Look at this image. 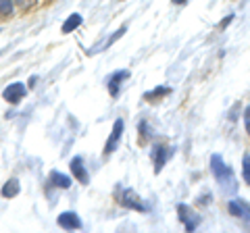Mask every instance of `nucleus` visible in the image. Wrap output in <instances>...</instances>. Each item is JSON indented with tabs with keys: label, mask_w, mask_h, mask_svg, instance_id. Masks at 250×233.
I'll use <instances>...</instances> for the list:
<instances>
[{
	"label": "nucleus",
	"mask_w": 250,
	"mask_h": 233,
	"mask_svg": "<svg viewBox=\"0 0 250 233\" xmlns=\"http://www.w3.org/2000/svg\"><path fill=\"white\" fill-rule=\"evenodd\" d=\"M210 171H213V175L219 179V183L223 185V190H236V181H233L231 169L225 165L219 154H213V156H210Z\"/></svg>",
	"instance_id": "1"
},
{
	"label": "nucleus",
	"mask_w": 250,
	"mask_h": 233,
	"mask_svg": "<svg viewBox=\"0 0 250 233\" xmlns=\"http://www.w3.org/2000/svg\"><path fill=\"white\" fill-rule=\"evenodd\" d=\"M27 94V88H25V83H21V81H15L11 85H6L4 92H2V98L6 100L9 104H19L23 98H25Z\"/></svg>",
	"instance_id": "2"
},
{
	"label": "nucleus",
	"mask_w": 250,
	"mask_h": 233,
	"mask_svg": "<svg viewBox=\"0 0 250 233\" xmlns=\"http://www.w3.org/2000/svg\"><path fill=\"white\" fill-rule=\"evenodd\" d=\"M123 127H125L123 119H117V121L113 123V131H111V136H108L106 144H104V154H106V156L117 150V146H119V139H121V136H123Z\"/></svg>",
	"instance_id": "3"
},
{
	"label": "nucleus",
	"mask_w": 250,
	"mask_h": 233,
	"mask_svg": "<svg viewBox=\"0 0 250 233\" xmlns=\"http://www.w3.org/2000/svg\"><path fill=\"white\" fill-rule=\"evenodd\" d=\"M69 167H71V173L75 177V181H80V183H90V173H88V169H85L83 165V160L80 156H75L71 158V162H69Z\"/></svg>",
	"instance_id": "4"
},
{
	"label": "nucleus",
	"mask_w": 250,
	"mask_h": 233,
	"mask_svg": "<svg viewBox=\"0 0 250 233\" xmlns=\"http://www.w3.org/2000/svg\"><path fill=\"white\" fill-rule=\"evenodd\" d=\"M121 204H123L125 208H131V211H146V206H144L142 198H140L134 190H125V192H123Z\"/></svg>",
	"instance_id": "5"
},
{
	"label": "nucleus",
	"mask_w": 250,
	"mask_h": 233,
	"mask_svg": "<svg viewBox=\"0 0 250 233\" xmlns=\"http://www.w3.org/2000/svg\"><path fill=\"white\" fill-rule=\"evenodd\" d=\"M57 223H59V227L69 229V231H73V229H82V221H80V216H77L75 213H71V211L61 213V214H59V219H57Z\"/></svg>",
	"instance_id": "6"
},
{
	"label": "nucleus",
	"mask_w": 250,
	"mask_h": 233,
	"mask_svg": "<svg viewBox=\"0 0 250 233\" xmlns=\"http://www.w3.org/2000/svg\"><path fill=\"white\" fill-rule=\"evenodd\" d=\"M229 213L233 216H238V219L246 221V225L250 227V204H246V202H240V200H231L229 202Z\"/></svg>",
	"instance_id": "7"
},
{
	"label": "nucleus",
	"mask_w": 250,
	"mask_h": 233,
	"mask_svg": "<svg viewBox=\"0 0 250 233\" xmlns=\"http://www.w3.org/2000/svg\"><path fill=\"white\" fill-rule=\"evenodd\" d=\"M179 219L184 221V225H186V229L188 231H194L198 227V223H200V216H194V213L190 211L188 206H184V204H179Z\"/></svg>",
	"instance_id": "8"
},
{
	"label": "nucleus",
	"mask_w": 250,
	"mask_h": 233,
	"mask_svg": "<svg viewBox=\"0 0 250 233\" xmlns=\"http://www.w3.org/2000/svg\"><path fill=\"white\" fill-rule=\"evenodd\" d=\"M127 77H129V71H117V73H113V75L106 79V85H108V90H111L113 96L119 94V85H121L125 79H127Z\"/></svg>",
	"instance_id": "9"
},
{
	"label": "nucleus",
	"mask_w": 250,
	"mask_h": 233,
	"mask_svg": "<svg viewBox=\"0 0 250 233\" xmlns=\"http://www.w3.org/2000/svg\"><path fill=\"white\" fill-rule=\"evenodd\" d=\"M169 150H167V146H156V152H154V173L159 175L163 167H165V162L169 158Z\"/></svg>",
	"instance_id": "10"
},
{
	"label": "nucleus",
	"mask_w": 250,
	"mask_h": 233,
	"mask_svg": "<svg viewBox=\"0 0 250 233\" xmlns=\"http://www.w3.org/2000/svg\"><path fill=\"white\" fill-rule=\"evenodd\" d=\"M19 192H21V185H19V179H15V177H11V179L2 185V190H0L2 198H6V200L19 196Z\"/></svg>",
	"instance_id": "11"
},
{
	"label": "nucleus",
	"mask_w": 250,
	"mask_h": 233,
	"mask_svg": "<svg viewBox=\"0 0 250 233\" xmlns=\"http://www.w3.org/2000/svg\"><path fill=\"white\" fill-rule=\"evenodd\" d=\"M83 23V17L80 13H73V15H69V17L65 19V23H62V27H61V32L62 34H71V32H75L77 27H80Z\"/></svg>",
	"instance_id": "12"
},
{
	"label": "nucleus",
	"mask_w": 250,
	"mask_h": 233,
	"mask_svg": "<svg viewBox=\"0 0 250 233\" xmlns=\"http://www.w3.org/2000/svg\"><path fill=\"white\" fill-rule=\"evenodd\" d=\"M50 181H52V185H57L61 190L71 188V177H67L65 173H59V171H52L50 173Z\"/></svg>",
	"instance_id": "13"
},
{
	"label": "nucleus",
	"mask_w": 250,
	"mask_h": 233,
	"mask_svg": "<svg viewBox=\"0 0 250 233\" xmlns=\"http://www.w3.org/2000/svg\"><path fill=\"white\" fill-rule=\"evenodd\" d=\"M13 11H15V0H0V15L11 17Z\"/></svg>",
	"instance_id": "14"
},
{
	"label": "nucleus",
	"mask_w": 250,
	"mask_h": 233,
	"mask_svg": "<svg viewBox=\"0 0 250 233\" xmlns=\"http://www.w3.org/2000/svg\"><path fill=\"white\" fill-rule=\"evenodd\" d=\"M242 177L250 185V154H244V158H242Z\"/></svg>",
	"instance_id": "15"
},
{
	"label": "nucleus",
	"mask_w": 250,
	"mask_h": 233,
	"mask_svg": "<svg viewBox=\"0 0 250 233\" xmlns=\"http://www.w3.org/2000/svg\"><path fill=\"white\" fill-rule=\"evenodd\" d=\"M125 32H127V27H121V29H117V34L111 38V40H106V48H108V46H111L113 42H117V40H119V38H121Z\"/></svg>",
	"instance_id": "16"
},
{
	"label": "nucleus",
	"mask_w": 250,
	"mask_h": 233,
	"mask_svg": "<svg viewBox=\"0 0 250 233\" xmlns=\"http://www.w3.org/2000/svg\"><path fill=\"white\" fill-rule=\"evenodd\" d=\"M15 2H17L21 9H29L31 4H36V0H15Z\"/></svg>",
	"instance_id": "17"
},
{
	"label": "nucleus",
	"mask_w": 250,
	"mask_h": 233,
	"mask_svg": "<svg viewBox=\"0 0 250 233\" xmlns=\"http://www.w3.org/2000/svg\"><path fill=\"white\" fill-rule=\"evenodd\" d=\"M244 127H246V131L250 134V106L244 111Z\"/></svg>",
	"instance_id": "18"
},
{
	"label": "nucleus",
	"mask_w": 250,
	"mask_h": 233,
	"mask_svg": "<svg viewBox=\"0 0 250 233\" xmlns=\"http://www.w3.org/2000/svg\"><path fill=\"white\" fill-rule=\"evenodd\" d=\"M231 19H233V17H231V15H229V17H228V19H223L221 23H219V25H221V27H225V25H229V23H231Z\"/></svg>",
	"instance_id": "19"
},
{
	"label": "nucleus",
	"mask_w": 250,
	"mask_h": 233,
	"mask_svg": "<svg viewBox=\"0 0 250 233\" xmlns=\"http://www.w3.org/2000/svg\"><path fill=\"white\" fill-rule=\"evenodd\" d=\"M186 0H173V4H184Z\"/></svg>",
	"instance_id": "20"
}]
</instances>
